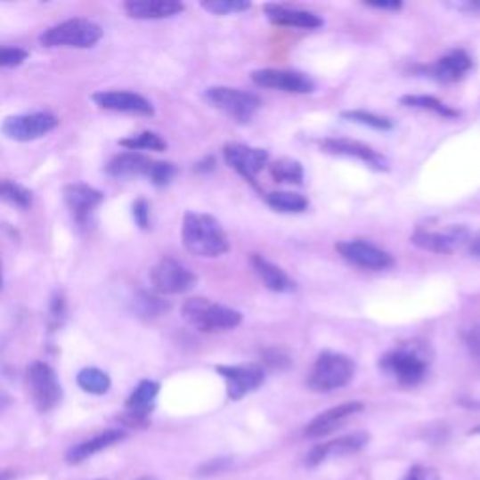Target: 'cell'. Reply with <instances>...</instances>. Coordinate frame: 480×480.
I'll use <instances>...</instances> for the list:
<instances>
[{
	"label": "cell",
	"mask_w": 480,
	"mask_h": 480,
	"mask_svg": "<svg viewBox=\"0 0 480 480\" xmlns=\"http://www.w3.org/2000/svg\"><path fill=\"white\" fill-rule=\"evenodd\" d=\"M183 244L191 256L220 257L229 252V239L222 224L210 215L188 212L183 222Z\"/></svg>",
	"instance_id": "obj_1"
},
{
	"label": "cell",
	"mask_w": 480,
	"mask_h": 480,
	"mask_svg": "<svg viewBox=\"0 0 480 480\" xmlns=\"http://www.w3.org/2000/svg\"><path fill=\"white\" fill-rule=\"evenodd\" d=\"M183 315L191 327L201 332L231 330L242 323V313L239 310L216 305V302L201 297L188 298L183 306Z\"/></svg>",
	"instance_id": "obj_2"
},
{
	"label": "cell",
	"mask_w": 480,
	"mask_h": 480,
	"mask_svg": "<svg viewBox=\"0 0 480 480\" xmlns=\"http://www.w3.org/2000/svg\"><path fill=\"white\" fill-rule=\"evenodd\" d=\"M354 376V362L342 353L325 351L317 357L310 373L308 386L313 393H332L351 383Z\"/></svg>",
	"instance_id": "obj_3"
},
{
	"label": "cell",
	"mask_w": 480,
	"mask_h": 480,
	"mask_svg": "<svg viewBox=\"0 0 480 480\" xmlns=\"http://www.w3.org/2000/svg\"><path fill=\"white\" fill-rule=\"evenodd\" d=\"M102 37L103 30L98 23L83 20V17H76V20H68L47 28L40 37V44L44 47L88 49L94 47L102 40Z\"/></svg>",
	"instance_id": "obj_4"
},
{
	"label": "cell",
	"mask_w": 480,
	"mask_h": 480,
	"mask_svg": "<svg viewBox=\"0 0 480 480\" xmlns=\"http://www.w3.org/2000/svg\"><path fill=\"white\" fill-rule=\"evenodd\" d=\"M379 366L400 385L415 386L424 379L426 371H428L430 359L426 357V353L419 347L402 346L388 351L385 357H381Z\"/></svg>",
	"instance_id": "obj_5"
},
{
	"label": "cell",
	"mask_w": 480,
	"mask_h": 480,
	"mask_svg": "<svg viewBox=\"0 0 480 480\" xmlns=\"http://www.w3.org/2000/svg\"><path fill=\"white\" fill-rule=\"evenodd\" d=\"M27 390L28 396L40 413H47L55 409L62 400V386L55 370L45 362H32L27 368Z\"/></svg>",
	"instance_id": "obj_6"
},
{
	"label": "cell",
	"mask_w": 480,
	"mask_h": 480,
	"mask_svg": "<svg viewBox=\"0 0 480 480\" xmlns=\"http://www.w3.org/2000/svg\"><path fill=\"white\" fill-rule=\"evenodd\" d=\"M205 98L215 105L216 110L225 113L229 118H233L240 124L250 122L254 115L261 110V98L254 93L240 91L233 86H212L207 88Z\"/></svg>",
	"instance_id": "obj_7"
},
{
	"label": "cell",
	"mask_w": 480,
	"mask_h": 480,
	"mask_svg": "<svg viewBox=\"0 0 480 480\" xmlns=\"http://www.w3.org/2000/svg\"><path fill=\"white\" fill-rule=\"evenodd\" d=\"M152 288L162 295H183L195 288L198 276L173 257H164L151 271Z\"/></svg>",
	"instance_id": "obj_8"
},
{
	"label": "cell",
	"mask_w": 480,
	"mask_h": 480,
	"mask_svg": "<svg viewBox=\"0 0 480 480\" xmlns=\"http://www.w3.org/2000/svg\"><path fill=\"white\" fill-rule=\"evenodd\" d=\"M59 126V118L49 113V111H40V113H27V115H13L8 117L3 122V134L17 141V143H28V141H37L49 132H53Z\"/></svg>",
	"instance_id": "obj_9"
},
{
	"label": "cell",
	"mask_w": 480,
	"mask_h": 480,
	"mask_svg": "<svg viewBox=\"0 0 480 480\" xmlns=\"http://www.w3.org/2000/svg\"><path fill=\"white\" fill-rule=\"evenodd\" d=\"M336 250L340 256L354 266H361L366 271H388L395 266V257L383 248L371 244L368 240H344L336 244Z\"/></svg>",
	"instance_id": "obj_10"
},
{
	"label": "cell",
	"mask_w": 480,
	"mask_h": 480,
	"mask_svg": "<svg viewBox=\"0 0 480 480\" xmlns=\"http://www.w3.org/2000/svg\"><path fill=\"white\" fill-rule=\"evenodd\" d=\"M471 240L469 229L464 225H449L443 231L419 229L411 237V244L424 252L432 254H452L458 248L466 246Z\"/></svg>",
	"instance_id": "obj_11"
},
{
	"label": "cell",
	"mask_w": 480,
	"mask_h": 480,
	"mask_svg": "<svg viewBox=\"0 0 480 480\" xmlns=\"http://www.w3.org/2000/svg\"><path fill=\"white\" fill-rule=\"evenodd\" d=\"M216 371L225 381L229 400H242L246 395L254 393L264 383V370L257 362L216 366Z\"/></svg>",
	"instance_id": "obj_12"
},
{
	"label": "cell",
	"mask_w": 480,
	"mask_h": 480,
	"mask_svg": "<svg viewBox=\"0 0 480 480\" xmlns=\"http://www.w3.org/2000/svg\"><path fill=\"white\" fill-rule=\"evenodd\" d=\"M252 81L263 88H274L289 94H312L315 91V83L300 72L293 69H276L263 68L252 72Z\"/></svg>",
	"instance_id": "obj_13"
},
{
	"label": "cell",
	"mask_w": 480,
	"mask_h": 480,
	"mask_svg": "<svg viewBox=\"0 0 480 480\" xmlns=\"http://www.w3.org/2000/svg\"><path fill=\"white\" fill-rule=\"evenodd\" d=\"M225 164L235 169L240 176L256 186V176L263 171V167L269 164V152L264 149L248 147L240 143H227L224 147Z\"/></svg>",
	"instance_id": "obj_14"
},
{
	"label": "cell",
	"mask_w": 480,
	"mask_h": 480,
	"mask_svg": "<svg viewBox=\"0 0 480 480\" xmlns=\"http://www.w3.org/2000/svg\"><path fill=\"white\" fill-rule=\"evenodd\" d=\"M321 149H323V152L332 154V156L361 159L362 164H366L373 171H388V167H390V162L386 159V156H383L376 149L361 143V141H351V139H344V137H329V139L321 141Z\"/></svg>",
	"instance_id": "obj_15"
},
{
	"label": "cell",
	"mask_w": 480,
	"mask_h": 480,
	"mask_svg": "<svg viewBox=\"0 0 480 480\" xmlns=\"http://www.w3.org/2000/svg\"><path fill=\"white\" fill-rule=\"evenodd\" d=\"M94 103L102 110L117 111V113H130L141 117H152L154 105L141 94L128 91H102L93 94Z\"/></svg>",
	"instance_id": "obj_16"
},
{
	"label": "cell",
	"mask_w": 480,
	"mask_h": 480,
	"mask_svg": "<svg viewBox=\"0 0 480 480\" xmlns=\"http://www.w3.org/2000/svg\"><path fill=\"white\" fill-rule=\"evenodd\" d=\"M66 207L72 212L74 220L79 225H85L91 218L93 210L103 201V193L93 186L83 184V183H72L66 184L62 190Z\"/></svg>",
	"instance_id": "obj_17"
},
{
	"label": "cell",
	"mask_w": 480,
	"mask_h": 480,
	"mask_svg": "<svg viewBox=\"0 0 480 480\" xmlns=\"http://www.w3.org/2000/svg\"><path fill=\"white\" fill-rule=\"evenodd\" d=\"M364 409L362 402H346L336 405L332 409H327L321 415H317L308 426H306V437H323L334 432L338 426H342L347 419L359 415Z\"/></svg>",
	"instance_id": "obj_18"
},
{
	"label": "cell",
	"mask_w": 480,
	"mask_h": 480,
	"mask_svg": "<svg viewBox=\"0 0 480 480\" xmlns=\"http://www.w3.org/2000/svg\"><path fill=\"white\" fill-rule=\"evenodd\" d=\"M370 441V435L364 432H357V434H349L344 437H338L334 441L317 444V447L312 449V452L306 458V464L315 468L321 464V461L329 460V458H336V456H346V454H353L359 452L361 449H364Z\"/></svg>",
	"instance_id": "obj_19"
},
{
	"label": "cell",
	"mask_w": 480,
	"mask_h": 480,
	"mask_svg": "<svg viewBox=\"0 0 480 480\" xmlns=\"http://www.w3.org/2000/svg\"><path fill=\"white\" fill-rule=\"evenodd\" d=\"M473 68V61L466 51L454 49L441 57L435 64L424 68V74L439 83H456L464 79V76Z\"/></svg>",
	"instance_id": "obj_20"
},
{
	"label": "cell",
	"mask_w": 480,
	"mask_h": 480,
	"mask_svg": "<svg viewBox=\"0 0 480 480\" xmlns=\"http://www.w3.org/2000/svg\"><path fill=\"white\" fill-rule=\"evenodd\" d=\"M266 20L280 27H293V28H319L323 27V20L313 12L291 8L283 4H266L264 6Z\"/></svg>",
	"instance_id": "obj_21"
},
{
	"label": "cell",
	"mask_w": 480,
	"mask_h": 480,
	"mask_svg": "<svg viewBox=\"0 0 480 480\" xmlns=\"http://www.w3.org/2000/svg\"><path fill=\"white\" fill-rule=\"evenodd\" d=\"M184 10V4L179 0H128L124 3V12H126L132 20H167Z\"/></svg>",
	"instance_id": "obj_22"
},
{
	"label": "cell",
	"mask_w": 480,
	"mask_h": 480,
	"mask_svg": "<svg viewBox=\"0 0 480 480\" xmlns=\"http://www.w3.org/2000/svg\"><path fill=\"white\" fill-rule=\"evenodd\" d=\"M252 266L266 289H271L274 293H293L297 289V283L288 276V273L280 269L278 264L271 263L266 257L254 254Z\"/></svg>",
	"instance_id": "obj_23"
},
{
	"label": "cell",
	"mask_w": 480,
	"mask_h": 480,
	"mask_svg": "<svg viewBox=\"0 0 480 480\" xmlns=\"http://www.w3.org/2000/svg\"><path fill=\"white\" fill-rule=\"evenodd\" d=\"M159 393V385L156 381L145 379L137 385L126 402V413L132 422H143L152 413L156 396Z\"/></svg>",
	"instance_id": "obj_24"
},
{
	"label": "cell",
	"mask_w": 480,
	"mask_h": 480,
	"mask_svg": "<svg viewBox=\"0 0 480 480\" xmlns=\"http://www.w3.org/2000/svg\"><path fill=\"white\" fill-rule=\"evenodd\" d=\"M152 159L141 152H120L105 166V173L115 179H128V176H147Z\"/></svg>",
	"instance_id": "obj_25"
},
{
	"label": "cell",
	"mask_w": 480,
	"mask_h": 480,
	"mask_svg": "<svg viewBox=\"0 0 480 480\" xmlns=\"http://www.w3.org/2000/svg\"><path fill=\"white\" fill-rule=\"evenodd\" d=\"M124 437H126V434H124L122 430H108V432H103V434H100V435H96L93 439L76 444V447H72L68 451L66 460L69 461V464H79V461H85L86 458H91L93 454L111 447V444L122 441Z\"/></svg>",
	"instance_id": "obj_26"
},
{
	"label": "cell",
	"mask_w": 480,
	"mask_h": 480,
	"mask_svg": "<svg viewBox=\"0 0 480 480\" xmlns=\"http://www.w3.org/2000/svg\"><path fill=\"white\" fill-rule=\"evenodd\" d=\"M266 205L281 215H300L308 208V199L295 191H273L266 195Z\"/></svg>",
	"instance_id": "obj_27"
},
{
	"label": "cell",
	"mask_w": 480,
	"mask_h": 480,
	"mask_svg": "<svg viewBox=\"0 0 480 480\" xmlns=\"http://www.w3.org/2000/svg\"><path fill=\"white\" fill-rule=\"evenodd\" d=\"M402 105L405 108H413V110H422V111H432L443 118H456L460 117V111L452 110L451 105L443 103L441 100L434 96H426V94H407L402 96Z\"/></svg>",
	"instance_id": "obj_28"
},
{
	"label": "cell",
	"mask_w": 480,
	"mask_h": 480,
	"mask_svg": "<svg viewBox=\"0 0 480 480\" xmlns=\"http://www.w3.org/2000/svg\"><path fill=\"white\" fill-rule=\"evenodd\" d=\"M271 176L276 183L281 184H302L305 181V167H302L300 162L293 158H280L269 167Z\"/></svg>",
	"instance_id": "obj_29"
},
{
	"label": "cell",
	"mask_w": 480,
	"mask_h": 480,
	"mask_svg": "<svg viewBox=\"0 0 480 480\" xmlns=\"http://www.w3.org/2000/svg\"><path fill=\"white\" fill-rule=\"evenodd\" d=\"M77 385L91 395H105L111 388V378L98 368H85L79 371Z\"/></svg>",
	"instance_id": "obj_30"
},
{
	"label": "cell",
	"mask_w": 480,
	"mask_h": 480,
	"mask_svg": "<svg viewBox=\"0 0 480 480\" xmlns=\"http://www.w3.org/2000/svg\"><path fill=\"white\" fill-rule=\"evenodd\" d=\"M118 145L126 151H154V152H164L167 149L166 141L154 132H141L137 135H132L128 139H120Z\"/></svg>",
	"instance_id": "obj_31"
},
{
	"label": "cell",
	"mask_w": 480,
	"mask_h": 480,
	"mask_svg": "<svg viewBox=\"0 0 480 480\" xmlns=\"http://www.w3.org/2000/svg\"><path fill=\"white\" fill-rule=\"evenodd\" d=\"M340 117H342L344 120H349V122H354V124H361V126H366V128H371V130H378V132H388V130H393V120L386 118V117H381V115H376V113H370V111H362V110L344 111Z\"/></svg>",
	"instance_id": "obj_32"
},
{
	"label": "cell",
	"mask_w": 480,
	"mask_h": 480,
	"mask_svg": "<svg viewBox=\"0 0 480 480\" xmlns=\"http://www.w3.org/2000/svg\"><path fill=\"white\" fill-rule=\"evenodd\" d=\"M0 201L17 208H28L32 205V193L21 184L12 181H0Z\"/></svg>",
	"instance_id": "obj_33"
},
{
	"label": "cell",
	"mask_w": 480,
	"mask_h": 480,
	"mask_svg": "<svg viewBox=\"0 0 480 480\" xmlns=\"http://www.w3.org/2000/svg\"><path fill=\"white\" fill-rule=\"evenodd\" d=\"M201 8L215 15H231L250 10L252 3H248V0H205Z\"/></svg>",
	"instance_id": "obj_34"
},
{
	"label": "cell",
	"mask_w": 480,
	"mask_h": 480,
	"mask_svg": "<svg viewBox=\"0 0 480 480\" xmlns=\"http://www.w3.org/2000/svg\"><path fill=\"white\" fill-rule=\"evenodd\" d=\"M176 175H179V169H176L175 164H171V162H154V159H152L151 169L147 173V179L154 186L164 188V186L173 183V179Z\"/></svg>",
	"instance_id": "obj_35"
},
{
	"label": "cell",
	"mask_w": 480,
	"mask_h": 480,
	"mask_svg": "<svg viewBox=\"0 0 480 480\" xmlns=\"http://www.w3.org/2000/svg\"><path fill=\"white\" fill-rule=\"evenodd\" d=\"M137 305H139V312L143 315H149V317H156V315L169 310L167 302H164L162 298H156L152 295H147V293H143L139 297Z\"/></svg>",
	"instance_id": "obj_36"
},
{
	"label": "cell",
	"mask_w": 480,
	"mask_h": 480,
	"mask_svg": "<svg viewBox=\"0 0 480 480\" xmlns=\"http://www.w3.org/2000/svg\"><path fill=\"white\" fill-rule=\"evenodd\" d=\"M28 57V53L21 47H6L0 45V68H15L21 66Z\"/></svg>",
	"instance_id": "obj_37"
},
{
	"label": "cell",
	"mask_w": 480,
	"mask_h": 480,
	"mask_svg": "<svg viewBox=\"0 0 480 480\" xmlns=\"http://www.w3.org/2000/svg\"><path fill=\"white\" fill-rule=\"evenodd\" d=\"M132 215H134V220L135 224L141 227V229H149L151 227V207L145 199H137L132 207Z\"/></svg>",
	"instance_id": "obj_38"
},
{
	"label": "cell",
	"mask_w": 480,
	"mask_h": 480,
	"mask_svg": "<svg viewBox=\"0 0 480 480\" xmlns=\"http://www.w3.org/2000/svg\"><path fill=\"white\" fill-rule=\"evenodd\" d=\"M464 342H466V347H468L469 354L476 361V364L480 366V325L469 329L464 334Z\"/></svg>",
	"instance_id": "obj_39"
},
{
	"label": "cell",
	"mask_w": 480,
	"mask_h": 480,
	"mask_svg": "<svg viewBox=\"0 0 480 480\" xmlns=\"http://www.w3.org/2000/svg\"><path fill=\"white\" fill-rule=\"evenodd\" d=\"M403 480H441L437 469L428 466H413L407 471Z\"/></svg>",
	"instance_id": "obj_40"
},
{
	"label": "cell",
	"mask_w": 480,
	"mask_h": 480,
	"mask_svg": "<svg viewBox=\"0 0 480 480\" xmlns=\"http://www.w3.org/2000/svg\"><path fill=\"white\" fill-rule=\"evenodd\" d=\"M64 319V298L62 297H55L51 302V325L59 327Z\"/></svg>",
	"instance_id": "obj_41"
},
{
	"label": "cell",
	"mask_w": 480,
	"mask_h": 480,
	"mask_svg": "<svg viewBox=\"0 0 480 480\" xmlns=\"http://www.w3.org/2000/svg\"><path fill=\"white\" fill-rule=\"evenodd\" d=\"M447 6L466 13H480V0H458V3H451Z\"/></svg>",
	"instance_id": "obj_42"
},
{
	"label": "cell",
	"mask_w": 480,
	"mask_h": 480,
	"mask_svg": "<svg viewBox=\"0 0 480 480\" xmlns=\"http://www.w3.org/2000/svg\"><path fill=\"white\" fill-rule=\"evenodd\" d=\"M366 6L370 8H376V10H402V3H398V0H378V3H366Z\"/></svg>",
	"instance_id": "obj_43"
},
{
	"label": "cell",
	"mask_w": 480,
	"mask_h": 480,
	"mask_svg": "<svg viewBox=\"0 0 480 480\" xmlns=\"http://www.w3.org/2000/svg\"><path fill=\"white\" fill-rule=\"evenodd\" d=\"M469 254L480 261V233L473 240H469Z\"/></svg>",
	"instance_id": "obj_44"
},
{
	"label": "cell",
	"mask_w": 480,
	"mask_h": 480,
	"mask_svg": "<svg viewBox=\"0 0 480 480\" xmlns=\"http://www.w3.org/2000/svg\"><path fill=\"white\" fill-rule=\"evenodd\" d=\"M10 403V400H8V396H4V395H0V411H3V409L6 407Z\"/></svg>",
	"instance_id": "obj_45"
},
{
	"label": "cell",
	"mask_w": 480,
	"mask_h": 480,
	"mask_svg": "<svg viewBox=\"0 0 480 480\" xmlns=\"http://www.w3.org/2000/svg\"><path fill=\"white\" fill-rule=\"evenodd\" d=\"M469 434H471V435H473V434H475V435H480V426H476V428H473Z\"/></svg>",
	"instance_id": "obj_46"
},
{
	"label": "cell",
	"mask_w": 480,
	"mask_h": 480,
	"mask_svg": "<svg viewBox=\"0 0 480 480\" xmlns=\"http://www.w3.org/2000/svg\"><path fill=\"white\" fill-rule=\"evenodd\" d=\"M135 480H158V478H154V476H139Z\"/></svg>",
	"instance_id": "obj_47"
},
{
	"label": "cell",
	"mask_w": 480,
	"mask_h": 480,
	"mask_svg": "<svg viewBox=\"0 0 480 480\" xmlns=\"http://www.w3.org/2000/svg\"><path fill=\"white\" fill-rule=\"evenodd\" d=\"M0 289H3V266H0Z\"/></svg>",
	"instance_id": "obj_48"
}]
</instances>
